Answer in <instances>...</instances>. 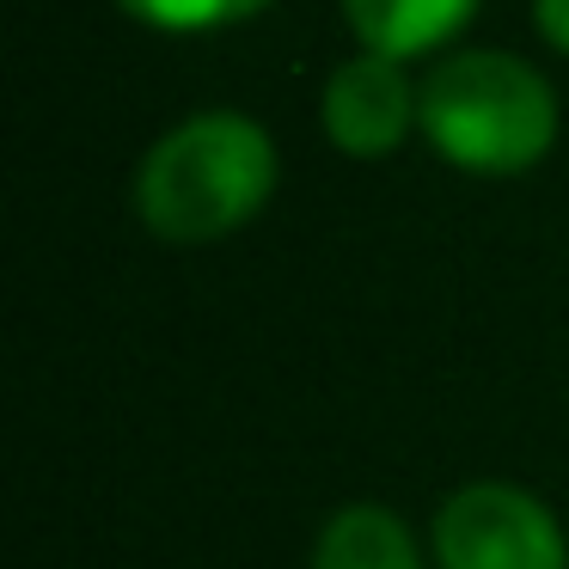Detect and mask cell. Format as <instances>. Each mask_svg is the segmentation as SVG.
I'll return each instance as SVG.
<instances>
[{"mask_svg":"<svg viewBox=\"0 0 569 569\" xmlns=\"http://www.w3.org/2000/svg\"><path fill=\"white\" fill-rule=\"evenodd\" d=\"M478 13V0H343L349 31L361 38V50L380 56H429L447 38L466 31V19Z\"/></svg>","mask_w":569,"mask_h":569,"instance_id":"5b68a950","label":"cell"},{"mask_svg":"<svg viewBox=\"0 0 569 569\" xmlns=\"http://www.w3.org/2000/svg\"><path fill=\"white\" fill-rule=\"evenodd\" d=\"M276 197V141L239 111L184 117L136 166V214L166 246H209Z\"/></svg>","mask_w":569,"mask_h":569,"instance_id":"6da1fadb","label":"cell"},{"mask_svg":"<svg viewBox=\"0 0 569 569\" xmlns=\"http://www.w3.org/2000/svg\"><path fill=\"white\" fill-rule=\"evenodd\" d=\"M319 117H325L331 148H343L349 160H386L417 129V80L405 74L398 56L361 50L331 68Z\"/></svg>","mask_w":569,"mask_h":569,"instance_id":"277c9868","label":"cell"},{"mask_svg":"<svg viewBox=\"0 0 569 569\" xmlns=\"http://www.w3.org/2000/svg\"><path fill=\"white\" fill-rule=\"evenodd\" d=\"M117 7L153 31H227L270 13L276 0H117Z\"/></svg>","mask_w":569,"mask_h":569,"instance_id":"52a82bcc","label":"cell"},{"mask_svg":"<svg viewBox=\"0 0 569 569\" xmlns=\"http://www.w3.org/2000/svg\"><path fill=\"white\" fill-rule=\"evenodd\" d=\"M312 569H422L410 527L380 502H349L325 520Z\"/></svg>","mask_w":569,"mask_h":569,"instance_id":"8992f818","label":"cell"},{"mask_svg":"<svg viewBox=\"0 0 569 569\" xmlns=\"http://www.w3.org/2000/svg\"><path fill=\"white\" fill-rule=\"evenodd\" d=\"M441 569H569V539L557 515L515 483H466L435 515Z\"/></svg>","mask_w":569,"mask_h":569,"instance_id":"3957f363","label":"cell"},{"mask_svg":"<svg viewBox=\"0 0 569 569\" xmlns=\"http://www.w3.org/2000/svg\"><path fill=\"white\" fill-rule=\"evenodd\" d=\"M417 129L459 172L515 178L551 153L557 92L508 50H459L417 80Z\"/></svg>","mask_w":569,"mask_h":569,"instance_id":"7a4b0ae2","label":"cell"},{"mask_svg":"<svg viewBox=\"0 0 569 569\" xmlns=\"http://www.w3.org/2000/svg\"><path fill=\"white\" fill-rule=\"evenodd\" d=\"M532 26L557 56H569V0H532Z\"/></svg>","mask_w":569,"mask_h":569,"instance_id":"ba28073f","label":"cell"}]
</instances>
